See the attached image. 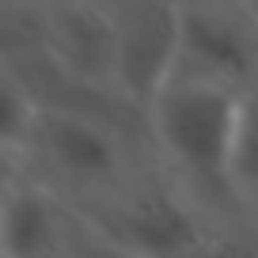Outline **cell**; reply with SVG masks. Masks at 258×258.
Listing matches in <instances>:
<instances>
[{
  "label": "cell",
  "instance_id": "ba28073f",
  "mask_svg": "<svg viewBox=\"0 0 258 258\" xmlns=\"http://www.w3.org/2000/svg\"><path fill=\"white\" fill-rule=\"evenodd\" d=\"M42 4H49V0H8L12 12H38Z\"/></svg>",
  "mask_w": 258,
  "mask_h": 258
},
{
  "label": "cell",
  "instance_id": "8992f818",
  "mask_svg": "<svg viewBox=\"0 0 258 258\" xmlns=\"http://www.w3.org/2000/svg\"><path fill=\"white\" fill-rule=\"evenodd\" d=\"M178 69L213 80L258 84V12L247 0H186Z\"/></svg>",
  "mask_w": 258,
  "mask_h": 258
},
{
  "label": "cell",
  "instance_id": "277c9868",
  "mask_svg": "<svg viewBox=\"0 0 258 258\" xmlns=\"http://www.w3.org/2000/svg\"><path fill=\"white\" fill-rule=\"evenodd\" d=\"M0 250L8 258H61L110 250L95 217L23 163L8 160L0 198Z\"/></svg>",
  "mask_w": 258,
  "mask_h": 258
},
{
  "label": "cell",
  "instance_id": "9c48e42d",
  "mask_svg": "<svg viewBox=\"0 0 258 258\" xmlns=\"http://www.w3.org/2000/svg\"><path fill=\"white\" fill-rule=\"evenodd\" d=\"M91 4H99V8H110V12H114L118 4H125V0H91Z\"/></svg>",
  "mask_w": 258,
  "mask_h": 258
},
{
  "label": "cell",
  "instance_id": "3957f363",
  "mask_svg": "<svg viewBox=\"0 0 258 258\" xmlns=\"http://www.w3.org/2000/svg\"><path fill=\"white\" fill-rule=\"evenodd\" d=\"M88 213L106 235L110 254H205L228 247L217 209L175 175L163 178L141 171Z\"/></svg>",
  "mask_w": 258,
  "mask_h": 258
},
{
  "label": "cell",
  "instance_id": "30bf717a",
  "mask_svg": "<svg viewBox=\"0 0 258 258\" xmlns=\"http://www.w3.org/2000/svg\"><path fill=\"white\" fill-rule=\"evenodd\" d=\"M247 4H250V8H254V12H258V0H247Z\"/></svg>",
  "mask_w": 258,
  "mask_h": 258
},
{
  "label": "cell",
  "instance_id": "52a82bcc",
  "mask_svg": "<svg viewBox=\"0 0 258 258\" xmlns=\"http://www.w3.org/2000/svg\"><path fill=\"white\" fill-rule=\"evenodd\" d=\"M235 198L239 209L258 205V84L243 95L239 145H235Z\"/></svg>",
  "mask_w": 258,
  "mask_h": 258
},
{
  "label": "cell",
  "instance_id": "6da1fadb",
  "mask_svg": "<svg viewBox=\"0 0 258 258\" xmlns=\"http://www.w3.org/2000/svg\"><path fill=\"white\" fill-rule=\"evenodd\" d=\"M243 95L235 84L178 69L148 103L145 133L171 167L217 213L239 209L235 198V145H239Z\"/></svg>",
  "mask_w": 258,
  "mask_h": 258
},
{
  "label": "cell",
  "instance_id": "7a4b0ae2",
  "mask_svg": "<svg viewBox=\"0 0 258 258\" xmlns=\"http://www.w3.org/2000/svg\"><path fill=\"white\" fill-rule=\"evenodd\" d=\"M4 160L23 163L49 186L69 194L84 209L106 202L125 182L141 175L129 133L106 110H88L76 99H49L42 103L31 133L19 152H4Z\"/></svg>",
  "mask_w": 258,
  "mask_h": 258
},
{
  "label": "cell",
  "instance_id": "5b68a950",
  "mask_svg": "<svg viewBox=\"0 0 258 258\" xmlns=\"http://www.w3.org/2000/svg\"><path fill=\"white\" fill-rule=\"evenodd\" d=\"M186 0H125L114 8L118 31V91L145 114L156 91L178 73L182 61Z\"/></svg>",
  "mask_w": 258,
  "mask_h": 258
}]
</instances>
